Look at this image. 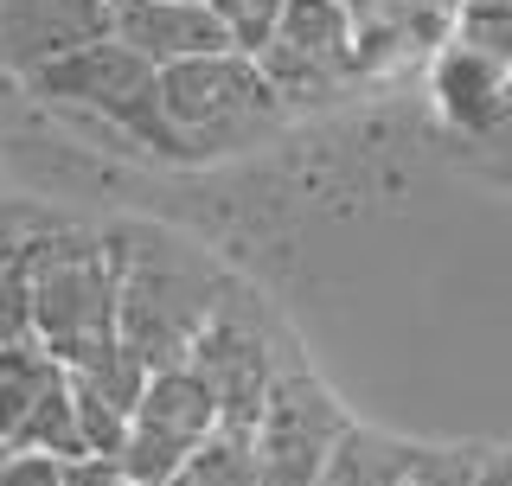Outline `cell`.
<instances>
[{
	"mask_svg": "<svg viewBox=\"0 0 512 486\" xmlns=\"http://www.w3.org/2000/svg\"><path fill=\"white\" fill-rule=\"evenodd\" d=\"M116 256H122V339L148 359V371L192 365L199 339L212 333V320L231 307L237 288L173 237L122 231Z\"/></svg>",
	"mask_w": 512,
	"mask_h": 486,
	"instance_id": "obj_1",
	"label": "cell"
},
{
	"mask_svg": "<svg viewBox=\"0 0 512 486\" xmlns=\"http://www.w3.org/2000/svg\"><path fill=\"white\" fill-rule=\"evenodd\" d=\"M7 250L32 269V339L58 365H84L90 352L122 339V256L116 237H84L52 224L45 237H13Z\"/></svg>",
	"mask_w": 512,
	"mask_h": 486,
	"instance_id": "obj_2",
	"label": "cell"
},
{
	"mask_svg": "<svg viewBox=\"0 0 512 486\" xmlns=\"http://www.w3.org/2000/svg\"><path fill=\"white\" fill-rule=\"evenodd\" d=\"M160 103H167V122L186 148V167L199 160H224V154H244L256 141H269L288 122L282 90L269 84V71L244 52H224V58H199L180 64V71L160 77Z\"/></svg>",
	"mask_w": 512,
	"mask_h": 486,
	"instance_id": "obj_3",
	"label": "cell"
},
{
	"mask_svg": "<svg viewBox=\"0 0 512 486\" xmlns=\"http://www.w3.org/2000/svg\"><path fill=\"white\" fill-rule=\"evenodd\" d=\"M160 77L167 71L148 64L141 52H128L122 39H96V45H84V52L45 64V71L26 77V84L52 109H71V116H84V122H103V128H116V135H128L141 154L180 160L186 167V148H180V135H173V122H167V103H160Z\"/></svg>",
	"mask_w": 512,
	"mask_h": 486,
	"instance_id": "obj_4",
	"label": "cell"
},
{
	"mask_svg": "<svg viewBox=\"0 0 512 486\" xmlns=\"http://www.w3.org/2000/svg\"><path fill=\"white\" fill-rule=\"evenodd\" d=\"M346 410L314 371L282 365L276 391H269L263 429H256V461H263V486H320L333 448L346 442Z\"/></svg>",
	"mask_w": 512,
	"mask_h": 486,
	"instance_id": "obj_5",
	"label": "cell"
},
{
	"mask_svg": "<svg viewBox=\"0 0 512 486\" xmlns=\"http://www.w3.org/2000/svg\"><path fill=\"white\" fill-rule=\"evenodd\" d=\"M269 71V84L282 90L288 109H301L308 96H333L340 84L365 71L359 58V20L352 0H288L269 52L256 58Z\"/></svg>",
	"mask_w": 512,
	"mask_h": 486,
	"instance_id": "obj_6",
	"label": "cell"
},
{
	"mask_svg": "<svg viewBox=\"0 0 512 486\" xmlns=\"http://www.w3.org/2000/svg\"><path fill=\"white\" fill-rule=\"evenodd\" d=\"M218 429H224V410H218V397L205 391L199 371L192 365L154 371L148 403H141V416H135V435H128V448H122V474L141 480V486H173L186 474V461L199 455Z\"/></svg>",
	"mask_w": 512,
	"mask_h": 486,
	"instance_id": "obj_7",
	"label": "cell"
},
{
	"mask_svg": "<svg viewBox=\"0 0 512 486\" xmlns=\"http://www.w3.org/2000/svg\"><path fill=\"white\" fill-rule=\"evenodd\" d=\"M192 371H199L205 391L218 397L224 429H250V435L263 429V410H269V391H276L282 365H276V352H269L263 314H250L244 295H231V307L212 320V333L192 352Z\"/></svg>",
	"mask_w": 512,
	"mask_h": 486,
	"instance_id": "obj_8",
	"label": "cell"
},
{
	"mask_svg": "<svg viewBox=\"0 0 512 486\" xmlns=\"http://www.w3.org/2000/svg\"><path fill=\"white\" fill-rule=\"evenodd\" d=\"M0 32H7V71L39 77L45 64L116 39V20L109 0H0Z\"/></svg>",
	"mask_w": 512,
	"mask_h": 486,
	"instance_id": "obj_9",
	"label": "cell"
},
{
	"mask_svg": "<svg viewBox=\"0 0 512 486\" xmlns=\"http://www.w3.org/2000/svg\"><path fill=\"white\" fill-rule=\"evenodd\" d=\"M109 20H116V39L128 52H141L148 64H160V71L237 52L218 13L186 7V0H109Z\"/></svg>",
	"mask_w": 512,
	"mask_h": 486,
	"instance_id": "obj_10",
	"label": "cell"
},
{
	"mask_svg": "<svg viewBox=\"0 0 512 486\" xmlns=\"http://www.w3.org/2000/svg\"><path fill=\"white\" fill-rule=\"evenodd\" d=\"M429 96H436V116L455 128V141H474L500 122L512 96V71L468 39H442L436 58H429Z\"/></svg>",
	"mask_w": 512,
	"mask_h": 486,
	"instance_id": "obj_11",
	"label": "cell"
},
{
	"mask_svg": "<svg viewBox=\"0 0 512 486\" xmlns=\"http://www.w3.org/2000/svg\"><path fill=\"white\" fill-rule=\"evenodd\" d=\"M7 455H58V461H90L84 448V416H77V391H71V365L52 371V384L39 391V403L13 423L7 435Z\"/></svg>",
	"mask_w": 512,
	"mask_h": 486,
	"instance_id": "obj_12",
	"label": "cell"
},
{
	"mask_svg": "<svg viewBox=\"0 0 512 486\" xmlns=\"http://www.w3.org/2000/svg\"><path fill=\"white\" fill-rule=\"evenodd\" d=\"M416 467H423V448L397 442V435L384 429H346V442L333 448L327 474H320V486H410Z\"/></svg>",
	"mask_w": 512,
	"mask_h": 486,
	"instance_id": "obj_13",
	"label": "cell"
},
{
	"mask_svg": "<svg viewBox=\"0 0 512 486\" xmlns=\"http://www.w3.org/2000/svg\"><path fill=\"white\" fill-rule=\"evenodd\" d=\"M173 486H263V461H256L250 429H218L199 455L186 461V474Z\"/></svg>",
	"mask_w": 512,
	"mask_h": 486,
	"instance_id": "obj_14",
	"label": "cell"
},
{
	"mask_svg": "<svg viewBox=\"0 0 512 486\" xmlns=\"http://www.w3.org/2000/svg\"><path fill=\"white\" fill-rule=\"evenodd\" d=\"M212 13L224 20V32H231L237 52L263 58L269 39H276V26H282V13H288V0H212Z\"/></svg>",
	"mask_w": 512,
	"mask_h": 486,
	"instance_id": "obj_15",
	"label": "cell"
},
{
	"mask_svg": "<svg viewBox=\"0 0 512 486\" xmlns=\"http://www.w3.org/2000/svg\"><path fill=\"white\" fill-rule=\"evenodd\" d=\"M455 39L480 45L487 58H500L506 71H512V0H461Z\"/></svg>",
	"mask_w": 512,
	"mask_h": 486,
	"instance_id": "obj_16",
	"label": "cell"
},
{
	"mask_svg": "<svg viewBox=\"0 0 512 486\" xmlns=\"http://www.w3.org/2000/svg\"><path fill=\"white\" fill-rule=\"evenodd\" d=\"M461 167H474V173H487V180H500V186H512V96H506L500 122H493L487 135L461 141Z\"/></svg>",
	"mask_w": 512,
	"mask_h": 486,
	"instance_id": "obj_17",
	"label": "cell"
},
{
	"mask_svg": "<svg viewBox=\"0 0 512 486\" xmlns=\"http://www.w3.org/2000/svg\"><path fill=\"white\" fill-rule=\"evenodd\" d=\"M71 474V461L58 455H7L0 461V486H64Z\"/></svg>",
	"mask_w": 512,
	"mask_h": 486,
	"instance_id": "obj_18",
	"label": "cell"
},
{
	"mask_svg": "<svg viewBox=\"0 0 512 486\" xmlns=\"http://www.w3.org/2000/svg\"><path fill=\"white\" fill-rule=\"evenodd\" d=\"M128 474H122V461H71V474H64V486H122Z\"/></svg>",
	"mask_w": 512,
	"mask_h": 486,
	"instance_id": "obj_19",
	"label": "cell"
},
{
	"mask_svg": "<svg viewBox=\"0 0 512 486\" xmlns=\"http://www.w3.org/2000/svg\"><path fill=\"white\" fill-rule=\"evenodd\" d=\"M186 7H212V0H186Z\"/></svg>",
	"mask_w": 512,
	"mask_h": 486,
	"instance_id": "obj_20",
	"label": "cell"
}]
</instances>
